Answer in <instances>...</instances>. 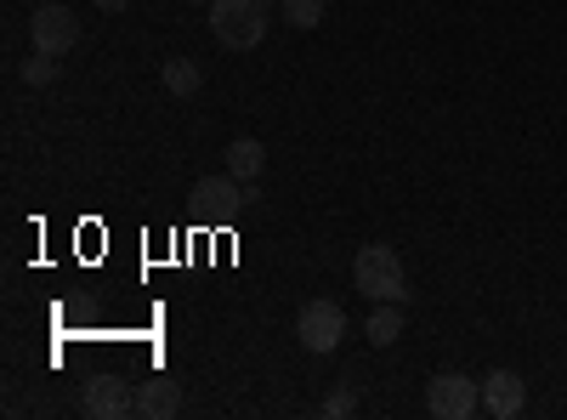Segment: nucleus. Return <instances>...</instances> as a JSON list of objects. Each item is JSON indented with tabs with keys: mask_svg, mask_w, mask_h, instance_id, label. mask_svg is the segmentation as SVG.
Listing matches in <instances>:
<instances>
[{
	"mask_svg": "<svg viewBox=\"0 0 567 420\" xmlns=\"http://www.w3.org/2000/svg\"><path fill=\"white\" fill-rule=\"evenodd\" d=\"M159 80H165V91H171V98H199V85H205L199 63H187V58H171Z\"/></svg>",
	"mask_w": 567,
	"mask_h": 420,
	"instance_id": "f8f14e48",
	"label": "nucleus"
},
{
	"mask_svg": "<svg viewBox=\"0 0 567 420\" xmlns=\"http://www.w3.org/2000/svg\"><path fill=\"white\" fill-rule=\"evenodd\" d=\"M210 34L227 52H250L267 34V0H210Z\"/></svg>",
	"mask_w": 567,
	"mask_h": 420,
	"instance_id": "f257e3e1",
	"label": "nucleus"
},
{
	"mask_svg": "<svg viewBox=\"0 0 567 420\" xmlns=\"http://www.w3.org/2000/svg\"><path fill=\"white\" fill-rule=\"evenodd\" d=\"M296 336H301L307 352H336L341 336H347V313L336 301H307L301 318H296Z\"/></svg>",
	"mask_w": 567,
	"mask_h": 420,
	"instance_id": "20e7f679",
	"label": "nucleus"
},
{
	"mask_svg": "<svg viewBox=\"0 0 567 420\" xmlns=\"http://www.w3.org/2000/svg\"><path fill=\"white\" fill-rule=\"evenodd\" d=\"M403 336V301H374V313H369V341L374 347H392Z\"/></svg>",
	"mask_w": 567,
	"mask_h": 420,
	"instance_id": "9d476101",
	"label": "nucleus"
},
{
	"mask_svg": "<svg viewBox=\"0 0 567 420\" xmlns=\"http://www.w3.org/2000/svg\"><path fill=\"white\" fill-rule=\"evenodd\" d=\"M425 409H432L437 420H471L483 409V381H471V376H437L432 387H425Z\"/></svg>",
	"mask_w": 567,
	"mask_h": 420,
	"instance_id": "7ed1b4c3",
	"label": "nucleus"
},
{
	"mask_svg": "<svg viewBox=\"0 0 567 420\" xmlns=\"http://www.w3.org/2000/svg\"><path fill=\"white\" fill-rule=\"evenodd\" d=\"M352 278L369 301H409V278H403V262L398 250L386 245H363L358 262H352Z\"/></svg>",
	"mask_w": 567,
	"mask_h": 420,
	"instance_id": "f03ea898",
	"label": "nucleus"
},
{
	"mask_svg": "<svg viewBox=\"0 0 567 420\" xmlns=\"http://www.w3.org/2000/svg\"><path fill=\"white\" fill-rule=\"evenodd\" d=\"M352 409H358V392H336V398L323 403V414H329V420H341V414H352Z\"/></svg>",
	"mask_w": 567,
	"mask_h": 420,
	"instance_id": "2eb2a0df",
	"label": "nucleus"
},
{
	"mask_svg": "<svg viewBox=\"0 0 567 420\" xmlns=\"http://www.w3.org/2000/svg\"><path fill=\"white\" fill-rule=\"evenodd\" d=\"M23 80H29V85H52V80H58V58H45V52L29 58V63H23Z\"/></svg>",
	"mask_w": 567,
	"mask_h": 420,
	"instance_id": "4468645a",
	"label": "nucleus"
},
{
	"mask_svg": "<svg viewBox=\"0 0 567 420\" xmlns=\"http://www.w3.org/2000/svg\"><path fill=\"white\" fill-rule=\"evenodd\" d=\"M261 165H267V154H261L256 136H239V143H227V171L239 176V182H256Z\"/></svg>",
	"mask_w": 567,
	"mask_h": 420,
	"instance_id": "9b49d317",
	"label": "nucleus"
},
{
	"mask_svg": "<svg viewBox=\"0 0 567 420\" xmlns=\"http://www.w3.org/2000/svg\"><path fill=\"white\" fill-rule=\"evenodd\" d=\"M194 205H205V211H239V205H250V188H239V176H205V182H194Z\"/></svg>",
	"mask_w": 567,
	"mask_h": 420,
	"instance_id": "1a4fd4ad",
	"label": "nucleus"
},
{
	"mask_svg": "<svg viewBox=\"0 0 567 420\" xmlns=\"http://www.w3.org/2000/svg\"><path fill=\"white\" fill-rule=\"evenodd\" d=\"M182 409V387L171 376H148L136 387V414H148V420H171Z\"/></svg>",
	"mask_w": 567,
	"mask_h": 420,
	"instance_id": "6e6552de",
	"label": "nucleus"
},
{
	"mask_svg": "<svg viewBox=\"0 0 567 420\" xmlns=\"http://www.w3.org/2000/svg\"><path fill=\"white\" fill-rule=\"evenodd\" d=\"M91 7H103V12H125L131 0H91Z\"/></svg>",
	"mask_w": 567,
	"mask_h": 420,
	"instance_id": "dca6fc26",
	"label": "nucleus"
},
{
	"mask_svg": "<svg viewBox=\"0 0 567 420\" xmlns=\"http://www.w3.org/2000/svg\"><path fill=\"white\" fill-rule=\"evenodd\" d=\"M29 40H34V52L63 58L69 45L80 40V18H74L69 7H34V18H29Z\"/></svg>",
	"mask_w": 567,
	"mask_h": 420,
	"instance_id": "39448f33",
	"label": "nucleus"
},
{
	"mask_svg": "<svg viewBox=\"0 0 567 420\" xmlns=\"http://www.w3.org/2000/svg\"><path fill=\"white\" fill-rule=\"evenodd\" d=\"M523 403H528L523 376H516V369H488V381H483V409H488L494 420H516V414H523Z\"/></svg>",
	"mask_w": 567,
	"mask_h": 420,
	"instance_id": "423d86ee",
	"label": "nucleus"
},
{
	"mask_svg": "<svg viewBox=\"0 0 567 420\" xmlns=\"http://www.w3.org/2000/svg\"><path fill=\"white\" fill-rule=\"evenodd\" d=\"M323 7H329V0H284V18H290L296 29H318Z\"/></svg>",
	"mask_w": 567,
	"mask_h": 420,
	"instance_id": "ddd939ff",
	"label": "nucleus"
},
{
	"mask_svg": "<svg viewBox=\"0 0 567 420\" xmlns=\"http://www.w3.org/2000/svg\"><path fill=\"white\" fill-rule=\"evenodd\" d=\"M85 414H97V420H125L136 414V392L125 387V376H97L85 387Z\"/></svg>",
	"mask_w": 567,
	"mask_h": 420,
	"instance_id": "0eeeda50",
	"label": "nucleus"
}]
</instances>
